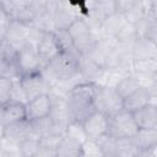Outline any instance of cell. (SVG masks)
<instances>
[{
  "instance_id": "6da1fadb",
  "label": "cell",
  "mask_w": 157,
  "mask_h": 157,
  "mask_svg": "<svg viewBox=\"0 0 157 157\" xmlns=\"http://www.w3.org/2000/svg\"><path fill=\"white\" fill-rule=\"evenodd\" d=\"M42 71L48 82L83 81L80 75L78 56L66 50H61L54 59H52L43 67Z\"/></svg>"
},
{
  "instance_id": "7a4b0ae2",
  "label": "cell",
  "mask_w": 157,
  "mask_h": 157,
  "mask_svg": "<svg viewBox=\"0 0 157 157\" xmlns=\"http://www.w3.org/2000/svg\"><path fill=\"white\" fill-rule=\"evenodd\" d=\"M93 94H94L93 82L81 81L70 88L66 96V102H67L71 121L74 120L82 123L96 110L93 105Z\"/></svg>"
},
{
  "instance_id": "3957f363",
  "label": "cell",
  "mask_w": 157,
  "mask_h": 157,
  "mask_svg": "<svg viewBox=\"0 0 157 157\" xmlns=\"http://www.w3.org/2000/svg\"><path fill=\"white\" fill-rule=\"evenodd\" d=\"M67 32L70 34L74 48L80 55H88L96 47L99 38L83 17H77L67 27Z\"/></svg>"
},
{
  "instance_id": "277c9868",
  "label": "cell",
  "mask_w": 157,
  "mask_h": 157,
  "mask_svg": "<svg viewBox=\"0 0 157 157\" xmlns=\"http://www.w3.org/2000/svg\"><path fill=\"white\" fill-rule=\"evenodd\" d=\"M93 105L96 110L109 117L123 109V98L117 93L114 87L94 83Z\"/></svg>"
},
{
  "instance_id": "5b68a950",
  "label": "cell",
  "mask_w": 157,
  "mask_h": 157,
  "mask_svg": "<svg viewBox=\"0 0 157 157\" xmlns=\"http://www.w3.org/2000/svg\"><path fill=\"white\" fill-rule=\"evenodd\" d=\"M137 125L134 120L132 113L121 109L108 117L107 134L114 139H130L137 131Z\"/></svg>"
},
{
  "instance_id": "8992f818",
  "label": "cell",
  "mask_w": 157,
  "mask_h": 157,
  "mask_svg": "<svg viewBox=\"0 0 157 157\" xmlns=\"http://www.w3.org/2000/svg\"><path fill=\"white\" fill-rule=\"evenodd\" d=\"M61 50H63L61 44L58 37L55 36V33L53 31H44L39 42L37 43V53L42 64V70Z\"/></svg>"
},
{
  "instance_id": "52a82bcc",
  "label": "cell",
  "mask_w": 157,
  "mask_h": 157,
  "mask_svg": "<svg viewBox=\"0 0 157 157\" xmlns=\"http://www.w3.org/2000/svg\"><path fill=\"white\" fill-rule=\"evenodd\" d=\"M16 61L21 75L42 70V64L37 53V47L27 43L16 52Z\"/></svg>"
},
{
  "instance_id": "ba28073f",
  "label": "cell",
  "mask_w": 157,
  "mask_h": 157,
  "mask_svg": "<svg viewBox=\"0 0 157 157\" xmlns=\"http://www.w3.org/2000/svg\"><path fill=\"white\" fill-rule=\"evenodd\" d=\"M20 81L28 99L42 93H48V81L42 70L23 74L20 76Z\"/></svg>"
},
{
  "instance_id": "9c48e42d",
  "label": "cell",
  "mask_w": 157,
  "mask_h": 157,
  "mask_svg": "<svg viewBox=\"0 0 157 157\" xmlns=\"http://www.w3.org/2000/svg\"><path fill=\"white\" fill-rule=\"evenodd\" d=\"M39 139L38 134L34 131L33 125L29 120L22 119L20 121L9 124L4 128V139L13 144H20L27 139Z\"/></svg>"
},
{
  "instance_id": "30bf717a",
  "label": "cell",
  "mask_w": 157,
  "mask_h": 157,
  "mask_svg": "<svg viewBox=\"0 0 157 157\" xmlns=\"http://www.w3.org/2000/svg\"><path fill=\"white\" fill-rule=\"evenodd\" d=\"M49 97H50L49 118L52 119V121L58 128L65 130V128L71 121L70 112H69V107H67V102H66V97L56 96V94H49Z\"/></svg>"
},
{
  "instance_id": "8fae6325",
  "label": "cell",
  "mask_w": 157,
  "mask_h": 157,
  "mask_svg": "<svg viewBox=\"0 0 157 157\" xmlns=\"http://www.w3.org/2000/svg\"><path fill=\"white\" fill-rule=\"evenodd\" d=\"M16 52L5 42L0 45V76L11 80L21 76L16 61Z\"/></svg>"
},
{
  "instance_id": "7c38bea8",
  "label": "cell",
  "mask_w": 157,
  "mask_h": 157,
  "mask_svg": "<svg viewBox=\"0 0 157 157\" xmlns=\"http://www.w3.org/2000/svg\"><path fill=\"white\" fill-rule=\"evenodd\" d=\"M156 90H147L144 87H139L131 94L123 99V109L134 113L135 110L145 107L148 103L156 104Z\"/></svg>"
},
{
  "instance_id": "4fadbf2b",
  "label": "cell",
  "mask_w": 157,
  "mask_h": 157,
  "mask_svg": "<svg viewBox=\"0 0 157 157\" xmlns=\"http://www.w3.org/2000/svg\"><path fill=\"white\" fill-rule=\"evenodd\" d=\"M26 119L32 121L39 118L49 115L50 110V97L48 93H42L34 98H31L25 104Z\"/></svg>"
},
{
  "instance_id": "5bb4252c",
  "label": "cell",
  "mask_w": 157,
  "mask_h": 157,
  "mask_svg": "<svg viewBox=\"0 0 157 157\" xmlns=\"http://www.w3.org/2000/svg\"><path fill=\"white\" fill-rule=\"evenodd\" d=\"M83 129L88 139L97 140L107 134L108 130V117L98 110H94L88 118L82 121Z\"/></svg>"
},
{
  "instance_id": "9a60e30c",
  "label": "cell",
  "mask_w": 157,
  "mask_h": 157,
  "mask_svg": "<svg viewBox=\"0 0 157 157\" xmlns=\"http://www.w3.org/2000/svg\"><path fill=\"white\" fill-rule=\"evenodd\" d=\"M0 119L5 126L26 119L25 104L15 101H6L0 107Z\"/></svg>"
},
{
  "instance_id": "2e32d148",
  "label": "cell",
  "mask_w": 157,
  "mask_h": 157,
  "mask_svg": "<svg viewBox=\"0 0 157 157\" xmlns=\"http://www.w3.org/2000/svg\"><path fill=\"white\" fill-rule=\"evenodd\" d=\"M78 67H80V75L83 81L98 83L104 67L94 63L92 59H90L87 55H78Z\"/></svg>"
},
{
  "instance_id": "e0dca14e",
  "label": "cell",
  "mask_w": 157,
  "mask_h": 157,
  "mask_svg": "<svg viewBox=\"0 0 157 157\" xmlns=\"http://www.w3.org/2000/svg\"><path fill=\"white\" fill-rule=\"evenodd\" d=\"M139 129H157V104L148 103L132 113Z\"/></svg>"
},
{
  "instance_id": "ac0fdd59",
  "label": "cell",
  "mask_w": 157,
  "mask_h": 157,
  "mask_svg": "<svg viewBox=\"0 0 157 157\" xmlns=\"http://www.w3.org/2000/svg\"><path fill=\"white\" fill-rule=\"evenodd\" d=\"M130 54L132 60L157 58V43L144 37H137L130 45Z\"/></svg>"
},
{
  "instance_id": "d6986e66",
  "label": "cell",
  "mask_w": 157,
  "mask_h": 157,
  "mask_svg": "<svg viewBox=\"0 0 157 157\" xmlns=\"http://www.w3.org/2000/svg\"><path fill=\"white\" fill-rule=\"evenodd\" d=\"M130 139L137 150L139 157L141 151H145L157 144V129H137V131Z\"/></svg>"
},
{
  "instance_id": "ffe728a7",
  "label": "cell",
  "mask_w": 157,
  "mask_h": 157,
  "mask_svg": "<svg viewBox=\"0 0 157 157\" xmlns=\"http://www.w3.org/2000/svg\"><path fill=\"white\" fill-rule=\"evenodd\" d=\"M139 37L147 38L157 43V15H150L134 23Z\"/></svg>"
},
{
  "instance_id": "44dd1931",
  "label": "cell",
  "mask_w": 157,
  "mask_h": 157,
  "mask_svg": "<svg viewBox=\"0 0 157 157\" xmlns=\"http://www.w3.org/2000/svg\"><path fill=\"white\" fill-rule=\"evenodd\" d=\"M125 17L121 12L117 11L109 16H107L99 27V37L101 36H117V33L119 32V29L121 28V26L125 22Z\"/></svg>"
},
{
  "instance_id": "7402d4cb",
  "label": "cell",
  "mask_w": 157,
  "mask_h": 157,
  "mask_svg": "<svg viewBox=\"0 0 157 157\" xmlns=\"http://www.w3.org/2000/svg\"><path fill=\"white\" fill-rule=\"evenodd\" d=\"M56 157H82L81 145L64 134V139L56 150Z\"/></svg>"
},
{
  "instance_id": "603a6c76",
  "label": "cell",
  "mask_w": 157,
  "mask_h": 157,
  "mask_svg": "<svg viewBox=\"0 0 157 157\" xmlns=\"http://www.w3.org/2000/svg\"><path fill=\"white\" fill-rule=\"evenodd\" d=\"M131 72L134 75H152L157 74V58L132 60Z\"/></svg>"
},
{
  "instance_id": "cb8c5ba5",
  "label": "cell",
  "mask_w": 157,
  "mask_h": 157,
  "mask_svg": "<svg viewBox=\"0 0 157 157\" xmlns=\"http://www.w3.org/2000/svg\"><path fill=\"white\" fill-rule=\"evenodd\" d=\"M139 87H140L139 81H137L136 76L131 72V74L125 75V76L115 85L114 90H115L117 93L124 99L125 97H128L129 94H131L134 91H136Z\"/></svg>"
},
{
  "instance_id": "d4e9b609",
  "label": "cell",
  "mask_w": 157,
  "mask_h": 157,
  "mask_svg": "<svg viewBox=\"0 0 157 157\" xmlns=\"http://www.w3.org/2000/svg\"><path fill=\"white\" fill-rule=\"evenodd\" d=\"M64 139V130L61 129H54L52 131H48L39 136V145L50 150H58L61 141Z\"/></svg>"
},
{
  "instance_id": "484cf974",
  "label": "cell",
  "mask_w": 157,
  "mask_h": 157,
  "mask_svg": "<svg viewBox=\"0 0 157 157\" xmlns=\"http://www.w3.org/2000/svg\"><path fill=\"white\" fill-rule=\"evenodd\" d=\"M115 37H117V39H118V42H119L120 44L130 47L131 43H132L139 36H137V31H136L135 25L131 23V22L125 21L124 25L121 26V28L119 29V32L117 33Z\"/></svg>"
},
{
  "instance_id": "4316f807",
  "label": "cell",
  "mask_w": 157,
  "mask_h": 157,
  "mask_svg": "<svg viewBox=\"0 0 157 157\" xmlns=\"http://www.w3.org/2000/svg\"><path fill=\"white\" fill-rule=\"evenodd\" d=\"M64 134L66 136H69L70 139L75 140L76 142H78L80 145H82L88 139V136H87V134L83 129V125L80 121H74V120L70 121L69 125L65 128Z\"/></svg>"
},
{
  "instance_id": "83f0119b",
  "label": "cell",
  "mask_w": 157,
  "mask_h": 157,
  "mask_svg": "<svg viewBox=\"0 0 157 157\" xmlns=\"http://www.w3.org/2000/svg\"><path fill=\"white\" fill-rule=\"evenodd\" d=\"M97 142L102 150L103 156L105 157H118V151H117V139L112 137L110 135L105 134L97 139Z\"/></svg>"
},
{
  "instance_id": "f1b7e54d",
  "label": "cell",
  "mask_w": 157,
  "mask_h": 157,
  "mask_svg": "<svg viewBox=\"0 0 157 157\" xmlns=\"http://www.w3.org/2000/svg\"><path fill=\"white\" fill-rule=\"evenodd\" d=\"M118 157H137V150L131 139H117Z\"/></svg>"
},
{
  "instance_id": "f546056e",
  "label": "cell",
  "mask_w": 157,
  "mask_h": 157,
  "mask_svg": "<svg viewBox=\"0 0 157 157\" xmlns=\"http://www.w3.org/2000/svg\"><path fill=\"white\" fill-rule=\"evenodd\" d=\"M9 101L20 102V103H23V104H26V102L28 101V98L26 96V92H25V90H23V87L21 85L20 77L12 78L11 90H10V99Z\"/></svg>"
},
{
  "instance_id": "4dcf8cb0",
  "label": "cell",
  "mask_w": 157,
  "mask_h": 157,
  "mask_svg": "<svg viewBox=\"0 0 157 157\" xmlns=\"http://www.w3.org/2000/svg\"><path fill=\"white\" fill-rule=\"evenodd\" d=\"M20 155L22 157H36L37 151L39 148V140L38 139H27L18 144Z\"/></svg>"
},
{
  "instance_id": "1f68e13d",
  "label": "cell",
  "mask_w": 157,
  "mask_h": 157,
  "mask_svg": "<svg viewBox=\"0 0 157 157\" xmlns=\"http://www.w3.org/2000/svg\"><path fill=\"white\" fill-rule=\"evenodd\" d=\"M81 152H82V157H101V156H103L97 140H93V139H87L81 145Z\"/></svg>"
},
{
  "instance_id": "d6a6232c",
  "label": "cell",
  "mask_w": 157,
  "mask_h": 157,
  "mask_svg": "<svg viewBox=\"0 0 157 157\" xmlns=\"http://www.w3.org/2000/svg\"><path fill=\"white\" fill-rule=\"evenodd\" d=\"M2 152H4V157H12V156H21L20 155V148H18V144H13L11 141H7L5 139H2L1 144H0Z\"/></svg>"
},
{
  "instance_id": "836d02e7",
  "label": "cell",
  "mask_w": 157,
  "mask_h": 157,
  "mask_svg": "<svg viewBox=\"0 0 157 157\" xmlns=\"http://www.w3.org/2000/svg\"><path fill=\"white\" fill-rule=\"evenodd\" d=\"M11 78L0 76V102L5 103L10 99V90H11Z\"/></svg>"
},
{
  "instance_id": "e575fe53",
  "label": "cell",
  "mask_w": 157,
  "mask_h": 157,
  "mask_svg": "<svg viewBox=\"0 0 157 157\" xmlns=\"http://www.w3.org/2000/svg\"><path fill=\"white\" fill-rule=\"evenodd\" d=\"M140 0H115L117 2V10L121 13L126 12L129 9H131L132 6H135Z\"/></svg>"
},
{
  "instance_id": "d590c367",
  "label": "cell",
  "mask_w": 157,
  "mask_h": 157,
  "mask_svg": "<svg viewBox=\"0 0 157 157\" xmlns=\"http://www.w3.org/2000/svg\"><path fill=\"white\" fill-rule=\"evenodd\" d=\"M9 22H10V16L0 1V28H6Z\"/></svg>"
},
{
  "instance_id": "8d00e7d4",
  "label": "cell",
  "mask_w": 157,
  "mask_h": 157,
  "mask_svg": "<svg viewBox=\"0 0 157 157\" xmlns=\"http://www.w3.org/2000/svg\"><path fill=\"white\" fill-rule=\"evenodd\" d=\"M36 157H56V151L47 148V147H43V146L39 145V148L37 151Z\"/></svg>"
},
{
  "instance_id": "74e56055",
  "label": "cell",
  "mask_w": 157,
  "mask_h": 157,
  "mask_svg": "<svg viewBox=\"0 0 157 157\" xmlns=\"http://www.w3.org/2000/svg\"><path fill=\"white\" fill-rule=\"evenodd\" d=\"M0 157H4V152H2V148L0 146Z\"/></svg>"
},
{
  "instance_id": "f35d334b",
  "label": "cell",
  "mask_w": 157,
  "mask_h": 157,
  "mask_svg": "<svg viewBox=\"0 0 157 157\" xmlns=\"http://www.w3.org/2000/svg\"><path fill=\"white\" fill-rule=\"evenodd\" d=\"M1 104H2V103H1V102H0V107H1Z\"/></svg>"
}]
</instances>
